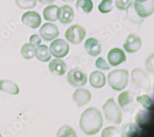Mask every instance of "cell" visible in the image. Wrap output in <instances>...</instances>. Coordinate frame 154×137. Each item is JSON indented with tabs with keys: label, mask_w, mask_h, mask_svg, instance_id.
Instances as JSON below:
<instances>
[{
	"label": "cell",
	"mask_w": 154,
	"mask_h": 137,
	"mask_svg": "<svg viewBox=\"0 0 154 137\" xmlns=\"http://www.w3.org/2000/svg\"><path fill=\"white\" fill-rule=\"evenodd\" d=\"M74 11L69 5H63L59 8L58 19L63 24H68L74 19Z\"/></svg>",
	"instance_id": "14"
},
{
	"label": "cell",
	"mask_w": 154,
	"mask_h": 137,
	"mask_svg": "<svg viewBox=\"0 0 154 137\" xmlns=\"http://www.w3.org/2000/svg\"><path fill=\"white\" fill-rule=\"evenodd\" d=\"M136 100L146 109H151L153 105V99L146 94L137 96Z\"/></svg>",
	"instance_id": "26"
},
{
	"label": "cell",
	"mask_w": 154,
	"mask_h": 137,
	"mask_svg": "<svg viewBox=\"0 0 154 137\" xmlns=\"http://www.w3.org/2000/svg\"><path fill=\"white\" fill-rule=\"evenodd\" d=\"M96 67L99 69L104 70H108L110 69V67L106 63V61L102 57L98 58L96 61Z\"/></svg>",
	"instance_id": "32"
},
{
	"label": "cell",
	"mask_w": 154,
	"mask_h": 137,
	"mask_svg": "<svg viewBox=\"0 0 154 137\" xmlns=\"http://www.w3.org/2000/svg\"><path fill=\"white\" fill-rule=\"evenodd\" d=\"M59 8L57 6L54 5L46 7L43 12L45 19L48 21L56 22L58 19Z\"/></svg>",
	"instance_id": "21"
},
{
	"label": "cell",
	"mask_w": 154,
	"mask_h": 137,
	"mask_svg": "<svg viewBox=\"0 0 154 137\" xmlns=\"http://www.w3.org/2000/svg\"><path fill=\"white\" fill-rule=\"evenodd\" d=\"M69 45L67 42L61 39L54 40L50 45L49 50L52 54L57 58H62L67 55L69 52Z\"/></svg>",
	"instance_id": "5"
},
{
	"label": "cell",
	"mask_w": 154,
	"mask_h": 137,
	"mask_svg": "<svg viewBox=\"0 0 154 137\" xmlns=\"http://www.w3.org/2000/svg\"><path fill=\"white\" fill-rule=\"evenodd\" d=\"M142 46V42L140 39L136 35L131 34L127 37L123 48L129 53H134L137 52Z\"/></svg>",
	"instance_id": "12"
},
{
	"label": "cell",
	"mask_w": 154,
	"mask_h": 137,
	"mask_svg": "<svg viewBox=\"0 0 154 137\" xmlns=\"http://www.w3.org/2000/svg\"><path fill=\"white\" fill-rule=\"evenodd\" d=\"M89 83L94 89H101L106 83L105 75L100 71L93 72L89 76Z\"/></svg>",
	"instance_id": "17"
},
{
	"label": "cell",
	"mask_w": 154,
	"mask_h": 137,
	"mask_svg": "<svg viewBox=\"0 0 154 137\" xmlns=\"http://www.w3.org/2000/svg\"><path fill=\"white\" fill-rule=\"evenodd\" d=\"M103 126V119L100 112L95 107L86 109L82 113L80 120V126L87 135H93L98 133Z\"/></svg>",
	"instance_id": "1"
},
{
	"label": "cell",
	"mask_w": 154,
	"mask_h": 137,
	"mask_svg": "<svg viewBox=\"0 0 154 137\" xmlns=\"http://www.w3.org/2000/svg\"><path fill=\"white\" fill-rule=\"evenodd\" d=\"M151 120V114L147 110H140L135 116V122L136 125L142 129L147 127Z\"/></svg>",
	"instance_id": "18"
},
{
	"label": "cell",
	"mask_w": 154,
	"mask_h": 137,
	"mask_svg": "<svg viewBox=\"0 0 154 137\" xmlns=\"http://www.w3.org/2000/svg\"><path fill=\"white\" fill-rule=\"evenodd\" d=\"M94 7L92 0H78L76 3V8L85 13L90 12Z\"/></svg>",
	"instance_id": "23"
},
{
	"label": "cell",
	"mask_w": 154,
	"mask_h": 137,
	"mask_svg": "<svg viewBox=\"0 0 154 137\" xmlns=\"http://www.w3.org/2000/svg\"><path fill=\"white\" fill-rule=\"evenodd\" d=\"M62 1L64 2H69V3H70V2H73L74 0H62Z\"/></svg>",
	"instance_id": "36"
},
{
	"label": "cell",
	"mask_w": 154,
	"mask_h": 137,
	"mask_svg": "<svg viewBox=\"0 0 154 137\" xmlns=\"http://www.w3.org/2000/svg\"><path fill=\"white\" fill-rule=\"evenodd\" d=\"M109 64L112 66H117L126 61V57L122 49L113 48L110 49L107 55Z\"/></svg>",
	"instance_id": "11"
},
{
	"label": "cell",
	"mask_w": 154,
	"mask_h": 137,
	"mask_svg": "<svg viewBox=\"0 0 154 137\" xmlns=\"http://www.w3.org/2000/svg\"><path fill=\"white\" fill-rule=\"evenodd\" d=\"M136 2H143L145 1H147V0H136Z\"/></svg>",
	"instance_id": "37"
},
{
	"label": "cell",
	"mask_w": 154,
	"mask_h": 137,
	"mask_svg": "<svg viewBox=\"0 0 154 137\" xmlns=\"http://www.w3.org/2000/svg\"><path fill=\"white\" fill-rule=\"evenodd\" d=\"M40 34L44 40L52 41L59 35V31L55 24L46 23L40 29Z\"/></svg>",
	"instance_id": "8"
},
{
	"label": "cell",
	"mask_w": 154,
	"mask_h": 137,
	"mask_svg": "<svg viewBox=\"0 0 154 137\" xmlns=\"http://www.w3.org/2000/svg\"><path fill=\"white\" fill-rule=\"evenodd\" d=\"M112 4V0H102V2L98 6V9L101 13H109L113 8Z\"/></svg>",
	"instance_id": "30"
},
{
	"label": "cell",
	"mask_w": 154,
	"mask_h": 137,
	"mask_svg": "<svg viewBox=\"0 0 154 137\" xmlns=\"http://www.w3.org/2000/svg\"><path fill=\"white\" fill-rule=\"evenodd\" d=\"M133 4V0H115V5L118 9L125 11Z\"/></svg>",
	"instance_id": "31"
},
{
	"label": "cell",
	"mask_w": 154,
	"mask_h": 137,
	"mask_svg": "<svg viewBox=\"0 0 154 137\" xmlns=\"http://www.w3.org/2000/svg\"><path fill=\"white\" fill-rule=\"evenodd\" d=\"M67 79L68 82L73 86H82L87 82V76L82 70L73 69L68 72Z\"/></svg>",
	"instance_id": "6"
},
{
	"label": "cell",
	"mask_w": 154,
	"mask_h": 137,
	"mask_svg": "<svg viewBox=\"0 0 154 137\" xmlns=\"http://www.w3.org/2000/svg\"><path fill=\"white\" fill-rule=\"evenodd\" d=\"M146 65L147 69L151 72L153 73V54L149 56L146 62Z\"/></svg>",
	"instance_id": "34"
},
{
	"label": "cell",
	"mask_w": 154,
	"mask_h": 137,
	"mask_svg": "<svg viewBox=\"0 0 154 137\" xmlns=\"http://www.w3.org/2000/svg\"><path fill=\"white\" fill-rule=\"evenodd\" d=\"M49 70L56 76H63L67 71V66L65 62L59 59H54L49 64Z\"/></svg>",
	"instance_id": "16"
},
{
	"label": "cell",
	"mask_w": 154,
	"mask_h": 137,
	"mask_svg": "<svg viewBox=\"0 0 154 137\" xmlns=\"http://www.w3.org/2000/svg\"><path fill=\"white\" fill-rule=\"evenodd\" d=\"M0 91L16 95L19 93L20 90L17 85L10 80H0Z\"/></svg>",
	"instance_id": "19"
},
{
	"label": "cell",
	"mask_w": 154,
	"mask_h": 137,
	"mask_svg": "<svg viewBox=\"0 0 154 137\" xmlns=\"http://www.w3.org/2000/svg\"><path fill=\"white\" fill-rule=\"evenodd\" d=\"M35 56L42 62H48L51 59V54L48 47L45 45H39L35 49Z\"/></svg>",
	"instance_id": "22"
},
{
	"label": "cell",
	"mask_w": 154,
	"mask_h": 137,
	"mask_svg": "<svg viewBox=\"0 0 154 137\" xmlns=\"http://www.w3.org/2000/svg\"><path fill=\"white\" fill-rule=\"evenodd\" d=\"M2 136V135H1V133H0V137H1Z\"/></svg>",
	"instance_id": "38"
},
{
	"label": "cell",
	"mask_w": 154,
	"mask_h": 137,
	"mask_svg": "<svg viewBox=\"0 0 154 137\" xmlns=\"http://www.w3.org/2000/svg\"><path fill=\"white\" fill-rule=\"evenodd\" d=\"M101 136L102 137H117L122 136L121 129L119 127H108L104 129L102 132Z\"/></svg>",
	"instance_id": "27"
},
{
	"label": "cell",
	"mask_w": 154,
	"mask_h": 137,
	"mask_svg": "<svg viewBox=\"0 0 154 137\" xmlns=\"http://www.w3.org/2000/svg\"><path fill=\"white\" fill-rule=\"evenodd\" d=\"M128 77H129V75L126 70H115L109 73L108 82L113 90L115 91H122L128 85Z\"/></svg>",
	"instance_id": "2"
},
{
	"label": "cell",
	"mask_w": 154,
	"mask_h": 137,
	"mask_svg": "<svg viewBox=\"0 0 154 137\" xmlns=\"http://www.w3.org/2000/svg\"><path fill=\"white\" fill-rule=\"evenodd\" d=\"M85 48L86 52L92 56H96L100 54L102 51V46L99 42L93 37L87 39L85 43Z\"/></svg>",
	"instance_id": "15"
},
{
	"label": "cell",
	"mask_w": 154,
	"mask_h": 137,
	"mask_svg": "<svg viewBox=\"0 0 154 137\" xmlns=\"http://www.w3.org/2000/svg\"><path fill=\"white\" fill-rule=\"evenodd\" d=\"M86 35V30L79 25H73L68 28L65 33L66 39L73 45H79L82 42Z\"/></svg>",
	"instance_id": "4"
},
{
	"label": "cell",
	"mask_w": 154,
	"mask_h": 137,
	"mask_svg": "<svg viewBox=\"0 0 154 137\" xmlns=\"http://www.w3.org/2000/svg\"><path fill=\"white\" fill-rule=\"evenodd\" d=\"M16 5L22 9H32L36 5L37 0H15Z\"/></svg>",
	"instance_id": "29"
},
{
	"label": "cell",
	"mask_w": 154,
	"mask_h": 137,
	"mask_svg": "<svg viewBox=\"0 0 154 137\" xmlns=\"http://www.w3.org/2000/svg\"><path fill=\"white\" fill-rule=\"evenodd\" d=\"M121 132L122 136L131 137L139 134L140 129L133 123H125L122 125Z\"/></svg>",
	"instance_id": "20"
},
{
	"label": "cell",
	"mask_w": 154,
	"mask_h": 137,
	"mask_svg": "<svg viewBox=\"0 0 154 137\" xmlns=\"http://www.w3.org/2000/svg\"><path fill=\"white\" fill-rule=\"evenodd\" d=\"M21 54L25 59L30 60L32 59L35 55V46L30 43L23 45L21 48Z\"/></svg>",
	"instance_id": "24"
},
{
	"label": "cell",
	"mask_w": 154,
	"mask_h": 137,
	"mask_svg": "<svg viewBox=\"0 0 154 137\" xmlns=\"http://www.w3.org/2000/svg\"><path fill=\"white\" fill-rule=\"evenodd\" d=\"M72 99L76 105L80 107L88 104L91 99L90 92L86 89H79L75 91L73 94Z\"/></svg>",
	"instance_id": "13"
},
{
	"label": "cell",
	"mask_w": 154,
	"mask_h": 137,
	"mask_svg": "<svg viewBox=\"0 0 154 137\" xmlns=\"http://www.w3.org/2000/svg\"><path fill=\"white\" fill-rule=\"evenodd\" d=\"M30 43L34 46H37L41 44L42 40L40 39V37L38 35H32L30 38Z\"/></svg>",
	"instance_id": "33"
},
{
	"label": "cell",
	"mask_w": 154,
	"mask_h": 137,
	"mask_svg": "<svg viewBox=\"0 0 154 137\" xmlns=\"http://www.w3.org/2000/svg\"><path fill=\"white\" fill-rule=\"evenodd\" d=\"M106 118L115 123L120 124L122 120V113L115 103L114 99H109L102 107Z\"/></svg>",
	"instance_id": "3"
},
{
	"label": "cell",
	"mask_w": 154,
	"mask_h": 137,
	"mask_svg": "<svg viewBox=\"0 0 154 137\" xmlns=\"http://www.w3.org/2000/svg\"><path fill=\"white\" fill-rule=\"evenodd\" d=\"M153 0H147L143 2L135 1L134 3V8L137 15L142 18H145L151 16L154 10Z\"/></svg>",
	"instance_id": "7"
},
{
	"label": "cell",
	"mask_w": 154,
	"mask_h": 137,
	"mask_svg": "<svg viewBox=\"0 0 154 137\" xmlns=\"http://www.w3.org/2000/svg\"><path fill=\"white\" fill-rule=\"evenodd\" d=\"M38 1H39V2L42 5H48L53 3L56 1V0H38Z\"/></svg>",
	"instance_id": "35"
},
{
	"label": "cell",
	"mask_w": 154,
	"mask_h": 137,
	"mask_svg": "<svg viewBox=\"0 0 154 137\" xmlns=\"http://www.w3.org/2000/svg\"><path fill=\"white\" fill-rule=\"evenodd\" d=\"M22 21L25 25L32 29H37L42 23V18L40 14L35 11L26 12L22 15Z\"/></svg>",
	"instance_id": "9"
},
{
	"label": "cell",
	"mask_w": 154,
	"mask_h": 137,
	"mask_svg": "<svg viewBox=\"0 0 154 137\" xmlns=\"http://www.w3.org/2000/svg\"><path fill=\"white\" fill-rule=\"evenodd\" d=\"M132 80L136 85L146 90H149L150 80L147 74L140 69H134L131 72Z\"/></svg>",
	"instance_id": "10"
},
{
	"label": "cell",
	"mask_w": 154,
	"mask_h": 137,
	"mask_svg": "<svg viewBox=\"0 0 154 137\" xmlns=\"http://www.w3.org/2000/svg\"><path fill=\"white\" fill-rule=\"evenodd\" d=\"M118 101L122 107H125L133 101V96L131 93L128 91L120 93L118 97Z\"/></svg>",
	"instance_id": "25"
},
{
	"label": "cell",
	"mask_w": 154,
	"mask_h": 137,
	"mask_svg": "<svg viewBox=\"0 0 154 137\" xmlns=\"http://www.w3.org/2000/svg\"><path fill=\"white\" fill-rule=\"evenodd\" d=\"M59 137H76V135L73 129L69 126H63L59 129L57 133Z\"/></svg>",
	"instance_id": "28"
}]
</instances>
